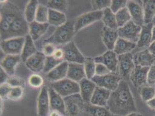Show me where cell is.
Segmentation results:
<instances>
[{
    "mask_svg": "<svg viewBox=\"0 0 155 116\" xmlns=\"http://www.w3.org/2000/svg\"><path fill=\"white\" fill-rule=\"evenodd\" d=\"M64 61L58 60L53 57V56H47L46 58L45 63L43 72L45 74H48L56 67H57L58 65L61 64Z\"/></svg>",
    "mask_w": 155,
    "mask_h": 116,
    "instance_id": "39",
    "label": "cell"
},
{
    "mask_svg": "<svg viewBox=\"0 0 155 116\" xmlns=\"http://www.w3.org/2000/svg\"><path fill=\"white\" fill-rule=\"evenodd\" d=\"M67 18L64 13L49 9L48 23L55 27H60L67 22Z\"/></svg>",
    "mask_w": 155,
    "mask_h": 116,
    "instance_id": "30",
    "label": "cell"
},
{
    "mask_svg": "<svg viewBox=\"0 0 155 116\" xmlns=\"http://www.w3.org/2000/svg\"><path fill=\"white\" fill-rule=\"evenodd\" d=\"M113 116H117V115H114Z\"/></svg>",
    "mask_w": 155,
    "mask_h": 116,
    "instance_id": "57",
    "label": "cell"
},
{
    "mask_svg": "<svg viewBox=\"0 0 155 116\" xmlns=\"http://www.w3.org/2000/svg\"><path fill=\"white\" fill-rule=\"evenodd\" d=\"M91 80L97 87L103 88L110 90V92H113L118 88L122 78L119 76L118 73L111 72L103 76H98L96 75Z\"/></svg>",
    "mask_w": 155,
    "mask_h": 116,
    "instance_id": "5",
    "label": "cell"
},
{
    "mask_svg": "<svg viewBox=\"0 0 155 116\" xmlns=\"http://www.w3.org/2000/svg\"><path fill=\"white\" fill-rule=\"evenodd\" d=\"M84 65L86 78L91 80L96 76V63L94 59L91 58H86Z\"/></svg>",
    "mask_w": 155,
    "mask_h": 116,
    "instance_id": "35",
    "label": "cell"
},
{
    "mask_svg": "<svg viewBox=\"0 0 155 116\" xmlns=\"http://www.w3.org/2000/svg\"><path fill=\"white\" fill-rule=\"evenodd\" d=\"M50 109V102L48 88L44 87L40 90L38 101H37V110L38 116H48Z\"/></svg>",
    "mask_w": 155,
    "mask_h": 116,
    "instance_id": "15",
    "label": "cell"
},
{
    "mask_svg": "<svg viewBox=\"0 0 155 116\" xmlns=\"http://www.w3.org/2000/svg\"><path fill=\"white\" fill-rule=\"evenodd\" d=\"M67 78L77 83L86 78L84 64L69 63Z\"/></svg>",
    "mask_w": 155,
    "mask_h": 116,
    "instance_id": "23",
    "label": "cell"
},
{
    "mask_svg": "<svg viewBox=\"0 0 155 116\" xmlns=\"http://www.w3.org/2000/svg\"><path fill=\"white\" fill-rule=\"evenodd\" d=\"M65 116H83L84 102L80 94L64 98Z\"/></svg>",
    "mask_w": 155,
    "mask_h": 116,
    "instance_id": "4",
    "label": "cell"
},
{
    "mask_svg": "<svg viewBox=\"0 0 155 116\" xmlns=\"http://www.w3.org/2000/svg\"><path fill=\"white\" fill-rule=\"evenodd\" d=\"M143 11L145 24L152 23L155 15V0L143 1Z\"/></svg>",
    "mask_w": 155,
    "mask_h": 116,
    "instance_id": "31",
    "label": "cell"
},
{
    "mask_svg": "<svg viewBox=\"0 0 155 116\" xmlns=\"http://www.w3.org/2000/svg\"><path fill=\"white\" fill-rule=\"evenodd\" d=\"M96 63L105 65L110 72L118 73V56L114 51H107L103 55L94 58Z\"/></svg>",
    "mask_w": 155,
    "mask_h": 116,
    "instance_id": "11",
    "label": "cell"
},
{
    "mask_svg": "<svg viewBox=\"0 0 155 116\" xmlns=\"http://www.w3.org/2000/svg\"><path fill=\"white\" fill-rule=\"evenodd\" d=\"M111 73L110 70L103 64L96 63V75L98 76H103Z\"/></svg>",
    "mask_w": 155,
    "mask_h": 116,
    "instance_id": "48",
    "label": "cell"
},
{
    "mask_svg": "<svg viewBox=\"0 0 155 116\" xmlns=\"http://www.w3.org/2000/svg\"><path fill=\"white\" fill-rule=\"evenodd\" d=\"M107 107L113 115L126 116L137 111L134 99L126 81L122 80L116 90L111 92Z\"/></svg>",
    "mask_w": 155,
    "mask_h": 116,
    "instance_id": "1",
    "label": "cell"
},
{
    "mask_svg": "<svg viewBox=\"0 0 155 116\" xmlns=\"http://www.w3.org/2000/svg\"><path fill=\"white\" fill-rule=\"evenodd\" d=\"M7 83L10 85L12 87H23L25 85V81L21 78L11 76L9 77Z\"/></svg>",
    "mask_w": 155,
    "mask_h": 116,
    "instance_id": "45",
    "label": "cell"
},
{
    "mask_svg": "<svg viewBox=\"0 0 155 116\" xmlns=\"http://www.w3.org/2000/svg\"><path fill=\"white\" fill-rule=\"evenodd\" d=\"M155 40V26L152 29V41Z\"/></svg>",
    "mask_w": 155,
    "mask_h": 116,
    "instance_id": "56",
    "label": "cell"
},
{
    "mask_svg": "<svg viewBox=\"0 0 155 116\" xmlns=\"http://www.w3.org/2000/svg\"><path fill=\"white\" fill-rule=\"evenodd\" d=\"M38 5V2L36 0H31L28 2L25 12V19L27 23H30L35 21Z\"/></svg>",
    "mask_w": 155,
    "mask_h": 116,
    "instance_id": "33",
    "label": "cell"
},
{
    "mask_svg": "<svg viewBox=\"0 0 155 116\" xmlns=\"http://www.w3.org/2000/svg\"><path fill=\"white\" fill-rule=\"evenodd\" d=\"M115 15L118 29L124 26L131 20V17L127 7L117 12Z\"/></svg>",
    "mask_w": 155,
    "mask_h": 116,
    "instance_id": "34",
    "label": "cell"
},
{
    "mask_svg": "<svg viewBox=\"0 0 155 116\" xmlns=\"http://www.w3.org/2000/svg\"><path fill=\"white\" fill-rule=\"evenodd\" d=\"M141 31V27L136 25L132 20H130L124 26L117 29L119 38L134 43H137L138 41Z\"/></svg>",
    "mask_w": 155,
    "mask_h": 116,
    "instance_id": "8",
    "label": "cell"
},
{
    "mask_svg": "<svg viewBox=\"0 0 155 116\" xmlns=\"http://www.w3.org/2000/svg\"><path fill=\"white\" fill-rule=\"evenodd\" d=\"M118 74L122 80L128 81L131 72L136 67L133 56L130 53L118 56Z\"/></svg>",
    "mask_w": 155,
    "mask_h": 116,
    "instance_id": "7",
    "label": "cell"
},
{
    "mask_svg": "<svg viewBox=\"0 0 155 116\" xmlns=\"http://www.w3.org/2000/svg\"><path fill=\"white\" fill-rule=\"evenodd\" d=\"M46 58V56L42 52H37L26 60L25 64L27 67L30 70L38 73L43 71L45 63Z\"/></svg>",
    "mask_w": 155,
    "mask_h": 116,
    "instance_id": "14",
    "label": "cell"
},
{
    "mask_svg": "<svg viewBox=\"0 0 155 116\" xmlns=\"http://www.w3.org/2000/svg\"><path fill=\"white\" fill-rule=\"evenodd\" d=\"M49 25L48 23H39L34 21L28 25V34L34 41H37L47 32Z\"/></svg>",
    "mask_w": 155,
    "mask_h": 116,
    "instance_id": "27",
    "label": "cell"
},
{
    "mask_svg": "<svg viewBox=\"0 0 155 116\" xmlns=\"http://www.w3.org/2000/svg\"><path fill=\"white\" fill-rule=\"evenodd\" d=\"M12 89V87L7 83L4 84H1V87H0L1 97L2 99L8 97Z\"/></svg>",
    "mask_w": 155,
    "mask_h": 116,
    "instance_id": "47",
    "label": "cell"
},
{
    "mask_svg": "<svg viewBox=\"0 0 155 116\" xmlns=\"http://www.w3.org/2000/svg\"><path fill=\"white\" fill-rule=\"evenodd\" d=\"M107 107L93 105L91 103H84L83 116H113Z\"/></svg>",
    "mask_w": 155,
    "mask_h": 116,
    "instance_id": "26",
    "label": "cell"
},
{
    "mask_svg": "<svg viewBox=\"0 0 155 116\" xmlns=\"http://www.w3.org/2000/svg\"><path fill=\"white\" fill-rule=\"evenodd\" d=\"M19 13L17 12H3L2 13L1 18L4 19L6 22H7L10 25L13 23L16 19L19 16Z\"/></svg>",
    "mask_w": 155,
    "mask_h": 116,
    "instance_id": "44",
    "label": "cell"
},
{
    "mask_svg": "<svg viewBox=\"0 0 155 116\" xmlns=\"http://www.w3.org/2000/svg\"><path fill=\"white\" fill-rule=\"evenodd\" d=\"M0 81L1 84H4L7 83V80L8 79V74H7L5 71H4L1 67L0 69Z\"/></svg>",
    "mask_w": 155,
    "mask_h": 116,
    "instance_id": "51",
    "label": "cell"
},
{
    "mask_svg": "<svg viewBox=\"0 0 155 116\" xmlns=\"http://www.w3.org/2000/svg\"><path fill=\"white\" fill-rule=\"evenodd\" d=\"M25 39L23 37H18L2 40L1 42V50L6 55H21Z\"/></svg>",
    "mask_w": 155,
    "mask_h": 116,
    "instance_id": "6",
    "label": "cell"
},
{
    "mask_svg": "<svg viewBox=\"0 0 155 116\" xmlns=\"http://www.w3.org/2000/svg\"><path fill=\"white\" fill-rule=\"evenodd\" d=\"M74 23L67 22L64 25L57 27L52 36L44 41L56 45H65L71 42L75 33Z\"/></svg>",
    "mask_w": 155,
    "mask_h": 116,
    "instance_id": "2",
    "label": "cell"
},
{
    "mask_svg": "<svg viewBox=\"0 0 155 116\" xmlns=\"http://www.w3.org/2000/svg\"><path fill=\"white\" fill-rule=\"evenodd\" d=\"M147 83L152 85L155 84V65H153L149 67L148 76H147Z\"/></svg>",
    "mask_w": 155,
    "mask_h": 116,
    "instance_id": "49",
    "label": "cell"
},
{
    "mask_svg": "<svg viewBox=\"0 0 155 116\" xmlns=\"http://www.w3.org/2000/svg\"><path fill=\"white\" fill-rule=\"evenodd\" d=\"M28 84L34 88L41 87L44 84V79L39 74H33L30 76L28 80Z\"/></svg>",
    "mask_w": 155,
    "mask_h": 116,
    "instance_id": "41",
    "label": "cell"
},
{
    "mask_svg": "<svg viewBox=\"0 0 155 116\" xmlns=\"http://www.w3.org/2000/svg\"><path fill=\"white\" fill-rule=\"evenodd\" d=\"M69 63L64 61L46 74V77L51 83H55L67 78Z\"/></svg>",
    "mask_w": 155,
    "mask_h": 116,
    "instance_id": "20",
    "label": "cell"
},
{
    "mask_svg": "<svg viewBox=\"0 0 155 116\" xmlns=\"http://www.w3.org/2000/svg\"><path fill=\"white\" fill-rule=\"evenodd\" d=\"M93 11H100L110 8L111 4L110 0H96L91 1Z\"/></svg>",
    "mask_w": 155,
    "mask_h": 116,
    "instance_id": "40",
    "label": "cell"
},
{
    "mask_svg": "<svg viewBox=\"0 0 155 116\" xmlns=\"http://www.w3.org/2000/svg\"><path fill=\"white\" fill-rule=\"evenodd\" d=\"M127 8L131 17V20L138 26L142 27L145 25L144 14L142 6L134 1H129Z\"/></svg>",
    "mask_w": 155,
    "mask_h": 116,
    "instance_id": "13",
    "label": "cell"
},
{
    "mask_svg": "<svg viewBox=\"0 0 155 116\" xmlns=\"http://www.w3.org/2000/svg\"><path fill=\"white\" fill-rule=\"evenodd\" d=\"M50 108L52 111H57L65 116V106L64 98L61 97L51 87L48 88Z\"/></svg>",
    "mask_w": 155,
    "mask_h": 116,
    "instance_id": "16",
    "label": "cell"
},
{
    "mask_svg": "<svg viewBox=\"0 0 155 116\" xmlns=\"http://www.w3.org/2000/svg\"><path fill=\"white\" fill-rule=\"evenodd\" d=\"M137 46L136 43H134L124 39L119 38L115 45L114 51L117 55H124L130 53Z\"/></svg>",
    "mask_w": 155,
    "mask_h": 116,
    "instance_id": "28",
    "label": "cell"
},
{
    "mask_svg": "<svg viewBox=\"0 0 155 116\" xmlns=\"http://www.w3.org/2000/svg\"><path fill=\"white\" fill-rule=\"evenodd\" d=\"M140 88V95L143 102H147L155 97V88L154 87L144 85Z\"/></svg>",
    "mask_w": 155,
    "mask_h": 116,
    "instance_id": "38",
    "label": "cell"
},
{
    "mask_svg": "<svg viewBox=\"0 0 155 116\" xmlns=\"http://www.w3.org/2000/svg\"><path fill=\"white\" fill-rule=\"evenodd\" d=\"M147 104L149 107L152 110H155V97L154 98L152 99L151 100L149 101Z\"/></svg>",
    "mask_w": 155,
    "mask_h": 116,
    "instance_id": "52",
    "label": "cell"
},
{
    "mask_svg": "<svg viewBox=\"0 0 155 116\" xmlns=\"http://www.w3.org/2000/svg\"><path fill=\"white\" fill-rule=\"evenodd\" d=\"M61 48L64 53V61L68 63H84L86 58L79 51L74 42L71 41Z\"/></svg>",
    "mask_w": 155,
    "mask_h": 116,
    "instance_id": "10",
    "label": "cell"
},
{
    "mask_svg": "<svg viewBox=\"0 0 155 116\" xmlns=\"http://www.w3.org/2000/svg\"><path fill=\"white\" fill-rule=\"evenodd\" d=\"M24 94V88L23 87H12L8 98L13 101H19L22 98Z\"/></svg>",
    "mask_w": 155,
    "mask_h": 116,
    "instance_id": "42",
    "label": "cell"
},
{
    "mask_svg": "<svg viewBox=\"0 0 155 116\" xmlns=\"http://www.w3.org/2000/svg\"><path fill=\"white\" fill-rule=\"evenodd\" d=\"M53 56L58 60L64 61V53L62 48H57L54 52Z\"/></svg>",
    "mask_w": 155,
    "mask_h": 116,
    "instance_id": "50",
    "label": "cell"
},
{
    "mask_svg": "<svg viewBox=\"0 0 155 116\" xmlns=\"http://www.w3.org/2000/svg\"><path fill=\"white\" fill-rule=\"evenodd\" d=\"M27 22L19 15L10 26L9 39L23 37L28 31V26Z\"/></svg>",
    "mask_w": 155,
    "mask_h": 116,
    "instance_id": "17",
    "label": "cell"
},
{
    "mask_svg": "<svg viewBox=\"0 0 155 116\" xmlns=\"http://www.w3.org/2000/svg\"><path fill=\"white\" fill-rule=\"evenodd\" d=\"M127 1L126 0H112L110 8L112 12L116 14L117 12L127 7Z\"/></svg>",
    "mask_w": 155,
    "mask_h": 116,
    "instance_id": "43",
    "label": "cell"
},
{
    "mask_svg": "<svg viewBox=\"0 0 155 116\" xmlns=\"http://www.w3.org/2000/svg\"><path fill=\"white\" fill-rule=\"evenodd\" d=\"M149 67L136 66L131 72L130 80L136 88H140L147 84V76Z\"/></svg>",
    "mask_w": 155,
    "mask_h": 116,
    "instance_id": "12",
    "label": "cell"
},
{
    "mask_svg": "<svg viewBox=\"0 0 155 116\" xmlns=\"http://www.w3.org/2000/svg\"><path fill=\"white\" fill-rule=\"evenodd\" d=\"M47 7L49 9L64 13L67 10L68 2L65 0H50L48 1Z\"/></svg>",
    "mask_w": 155,
    "mask_h": 116,
    "instance_id": "36",
    "label": "cell"
},
{
    "mask_svg": "<svg viewBox=\"0 0 155 116\" xmlns=\"http://www.w3.org/2000/svg\"><path fill=\"white\" fill-rule=\"evenodd\" d=\"M25 43L21 53L22 62H26V60L37 52V48L34 43V41L29 34H27L25 37Z\"/></svg>",
    "mask_w": 155,
    "mask_h": 116,
    "instance_id": "29",
    "label": "cell"
},
{
    "mask_svg": "<svg viewBox=\"0 0 155 116\" xmlns=\"http://www.w3.org/2000/svg\"><path fill=\"white\" fill-rule=\"evenodd\" d=\"M143 116L141 114L137 113V112H134V113H131L129 114H128L127 116Z\"/></svg>",
    "mask_w": 155,
    "mask_h": 116,
    "instance_id": "55",
    "label": "cell"
},
{
    "mask_svg": "<svg viewBox=\"0 0 155 116\" xmlns=\"http://www.w3.org/2000/svg\"><path fill=\"white\" fill-rule=\"evenodd\" d=\"M111 92L103 88L96 87L90 103L93 105L107 107Z\"/></svg>",
    "mask_w": 155,
    "mask_h": 116,
    "instance_id": "21",
    "label": "cell"
},
{
    "mask_svg": "<svg viewBox=\"0 0 155 116\" xmlns=\"http://www.w3.org/2000/svg\"><path fill=\"white\" fill-rule=\"evenodd\" d=\"M80 87V95L84 103L91 102V97L96 90L97 85L91 80L85 78L79 82Z\"/></svg>",
    "mask_w": 155,
    "mask_h": 116,
    "instance_id": "18",
    "label": "cell"
},
{
    "mask_svg": "<svg viewBox=\"0 0 155 116\" xmlns=\"http://www.w3.org/2000/svg\"><path fill=\"white\" fill-rule=\"evenodd\" d=\"M103 16V11H91L84 13L77 18L74 22V30L77 32L80 30L87 26L102 19Z\"/></svg>",
    "mask_w": 155,
    "mask_h": 116,
    "instance_id": "9",
    "label": "cell"
},
{
    "mask_svg": "<svg viewBox=\"0 0 155 116\" xmlns=\"http://www.w3.org/2000/svg\"><path fill=\"white\" fill-rule=\"evenodd\" d=\"M56 45L52 43H45L43 46L42 52L46 56H53L55 51L56 50Z\"/></svg>",
    "mask_w": 155,
    "mask_h": 116,
    "instance_id": "46",
    "label": "cell"
},
{
    "mask_svg": "<svg viewBox=\"0 0 155 116\" xmlns=\"http://www.w3.org/2000/svg\"><path fill=\"white\" fill-rule=\"evenodd\" d=\"M153 23H150L145 24L141 27V31L139 40L137 43V45L139 48L149 46L152 43V29Z\"/></svg>",
    "mask_w": 155,
    "mask_h": 116,
    "instance_id": "24",
    "label": "cell"
},
{
    "mask_svg": "<svg viewBox=\"0 0 155 116\" xmlns=\"http://www.w3.org/2000/svg\"><path fill=\"white\" fill-rule=\"evenodd\" d=\"M133 60L136 66L149 67L155 62V55L147 49L136 53L133 56Z\"/></svg>",
    "mask_w": 155,
    "mask_h": 116,
    "instance_id": "22",
    "label": "cell"
},
{
    "mask_svg": "<svg viewBox=\"0 0 155 116\" xmlns=\"http://www.w3.org/2000/svg\"><path fill=\"white\" fill-rule=\"evenodd\" d=\"M48 16L49 8L47 6L39 4L37 10L35 21L39 23H48Z\"/></svg>",
    "mask_w": 155,
    "mask_h": 116,
    "instance_id": "37",
    "label": "cell"
},
{
    "mask_svg": "<svg viewBox=\"0 0 155 116\" xmlns=\"http://www.w3.org/2000/svg\"><path fill=\"white\" fill-rule=\"evenodd\" d=\"M148 50L151 53L155 55V40L152 41L151 44L149 46Z\"/></svg>",
    "mask_w": 155,
    "mask_h": 116,
    "instance_id": "53",
    "label": "cell"
},
{
    "mask_svg": "<svg viewBox=\"0 0 155 116\" xmlns=\"http://www.w3.org/2000/svg\"><path fill=\"white\" fill-rule=\"evenodd\" d=\"M51 87L63 98L80 93L79 84L67 78L51 84Z\"/></svg>",
    "mask_w": 155,
    "mask_h": 116,
    "instance_id": "3",
    "label": "cell"
},
{
    "mask_svg": "<svg viewBox=\"0 0 155 116\" xmlns=\"http://www.w3.org/2000/svg\"><path fill=\"white\" fill-rule=\"evenodd\" d=\"M50 116H63V115L57 111H52Z\"/></svg>",
    "mask_w": 155,
    "mask_h": 116,
    "instance_id": "54",
    "label": "cell"
},
{
    "mask_svg": "<svg viewBox=\"0 0 155 116\" xmlns=\"http://www.w3.org/2000/svg\"><path fill=\"white\" fill-rule=\"evenodd\" d=\"M102 20L103 21L105 27L112 30H117L118 26L116 22V15L112 12L110 8L104 10Z\"/></svg>",
    "mask_w": 155,
    "mask_h": 116,
    "instance_id": "32",
    "label": "cell"
},
{
    "mask_svg": "<svg viewBox=\"0 0 155 116\" xmlns=\"http://www.w3.org/2000/svg\"><path fill=\"white\" fill-rule=\"evenodd\" d=\"M119 38L117 30H114L104 27L102 32V39L104 45L109 51H113L116 42Z\"/></svg>",
    "mask_w": 155,
    "mask_h": 116,
    "instance_id": "25",
    "label": "cell"
},
{
    "mask_svg": "<svg viewBox=\"0 0 155 116\" xmlns=\"http://www.w3.org/2000/svg\"><path fill=\"white\" fill-rule=\"evenodd\" d=\"M22 61L20 55H7L1 62V67L10 76H13L16 68Z\"/></svg>",
    "mask_w": 155,
    "mask_h": 116,
    "instance_id": "19",
    "label": "cell"
}]
</instances>
